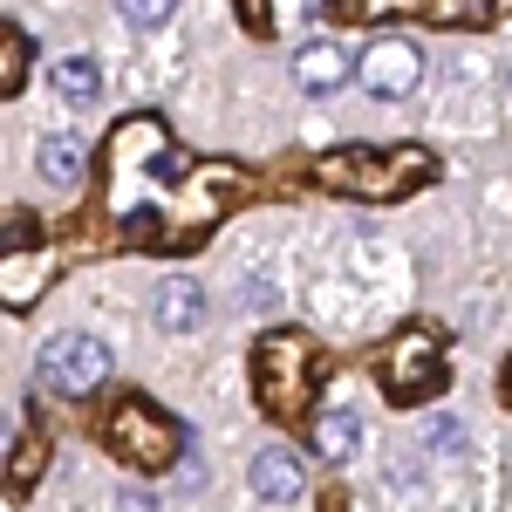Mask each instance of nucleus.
I'll use <instances>...</instances> for the list:
<instances>
[{
    "mask_svg": "<svg viewBox=\"0 0 512 512\" xmlns=\"http://www.w3.org/2000/svg\"><path fill=\"white\" fill-rule=\"evenodd\" d=\"M246 192V171L226 158L178 151L164 117H123L103 144V212L123 233V246L185 253L212 233Z\"/></svg>",
    "mask_w": 512,
    "mask_h": 512,
    "instance_id": "1",
    "label": "nucleus"
},
{
    "mask_svg": "<svg viewBox=\"0 0 512 512\" xmlns=\"http://www.w3.org/2000/svg\"><path fill=\"white\" fill-rule=\"evenodd\" d=\"M437 178V158L424 144H349V151H328L315 164V185H335V192L349 198H403L417 192V185H431Z\"/></svg>",
    "mask_w": 512,
    "mask_h": 512,
    "instance_id": "2",
    "label": "nucleus"
},
{
    "mask_svg": "<svg viewBox=\"0 0 512 512\" xmlns=\"http://www.w3.org/2000/svg\"><path fill=\"white\" fill-rule=\"evenodd\" d=\"M315 383H321V349L301 335V328H274V335L253 349V390H260V410H274L280 424H301V417H308Z\"/></svg>",
    "mask_w": 512,
    "mask_h": 512,
    "instance_id": "3",
    "label": "nucleus"
},
{
    "mask_svg": "<svg viewBox=\"0 0 512 512\" xmlns=\"http://www.w3.org/2000/svg\"><path fill=\"white\" fill-rule=\"evenodd\" d=\"M96 437H103V451L123 458L130 472H171V465L185 458V431L164 417L151 396H123V403H110L103 424H96Z\"/></svg>",
    "mask_w": 512,
    "mask_h": 512,
    "instance_id": "4",
    "label": "nucleus"
},
{
    "mask_svg": "<svg viewBox=\"0 0 512 512\" xmlns=\"http://www.w3.org/2000/svg\"><path fill=\"white\" fill-rule=\"evenodd\" d=\"M55 274H62V253L41 239L35 219L28 212H0V308L28 315Z\"/></svg>",
    "mask_w": 512,
    "mask_h": 512,
    "instance_id": "5",
    "label": "nucleus"
},
{
    "mask_svg": "<svg viewBox=\"0 0 512 512\" xmlns=\"http://www.w3.org/2000/svg\"><path fill=\"white\" fill-rule=\"evenodd\" d=\"M376 383L390 403H424V396L444 383V355H437V335L424 328H403L390 349L376 355Z\"/></svg>",
    "mask_w": 512,
    "mask_h": 512,
    "instance_id": "6",
    "label": "nucleus"
},
{
    "mask_svg": "<svg viewBox=\"0 0 512 512\" xmlns=\"http://www.w3.org/2000/svg\"><path fill=\"white\" fill-rule=\"evenodd\" d=\"M110 376V342L103 335H82V328H62L41 342V383L55 396H89Z\"/></svg>",
    "mask_w": 512,
    "mask_h": 512,
    "instance_id": "7",
    "label": "nucleus"
},
{
    "mask_svg": "<svg viewBox=\"0 0 512 512\" xmlns=\"http://www.w3.org/2000/svg\"><path fill=\"white\" fill-rule=\"evenodd\" d=\"M417 76H424V55H417V41H403V35H383L362 55V89L383 96V103H403L417 89Z\"/></svg>",
    "mask_w": 512,
    "mask_h": 512,
    "instance_id": "8",
    "label": "nucleus"
},
{
    "mask_svg": "<svg viewBox=\"0 0 512 512\" xmlns=\"http://www.w3.org/2000/svg\"><path fill=\"white\" fill-rule=\"evenodd\" d=\"M349 48H342V41H301V48H294V82H301V89H308V96H335V89H342V82H349Z\"/></svg>",
    "mask_w": 512,
    "mask_h": 512,
    "instance_id": "9",
    "label": "nucleus"
},
{
    "mask_svg": "<svg viewBox=\"0 0 512 512\" xmlns=\"http://www.w3.org/2000/svg\"><path fill=\"white\" fill-rule=\"evenodd\" d=\"M246 485H253L267 506H287V499H301V492H308V472H301V458H294V451L267 444V451L246 465Z\"/></svg>",
    "mask_w": 512,
    "mask_h": 512,
    "instance_id": "10",
    "label": "nucleus"
},
{
    "mask_svg": "<svg viewBox=\"0 0 512 512\" xmlns=\"http://www.w3.org/2000/svg\"><path fill=\"white\" fill-rule=\"evenodd\" d=\"M151 315H158V328H171V335H192L198 321H205V287H198V280H185V274L158 280Z\"/></svg>",
    "mask_w": 512,
    "mask_h": 512,
    "instance_id": "11",
    "label": "nucleus"
},
{
    "mask_svg": "<svg viewBox=\"0 0 512 512\" xmlns=\"http://www.w3.org/2000/svg\"><path fill=\"white\" fill-rule=\"evenodd\" d=\"M315 451L328 465H349L355 451H362V424H355V410H328L315 417Z\"/></svg>",
    "mask_w": 512,
    "mask_h": 512,
    "instance_id": "12",
    "label": "nucleus"
},
{
    "mask_svg": "<svg viewBox=\"0 0 512 512\" xmlns=\"http://www.w3.org/2000/svg\"><path fill=\"white\" fill-rule=\"evenodd\" d=\"M48 82H55L62 103H96V96H103V69H96L89 55H62V62L48 69Z\"/></svg>",
    "mask_w": 512,
    "mask_h": 512,
    "instance_id": "13",
    "label": "nucleus"
},
{
    "mask_svg": "<svg viewBox=\"0 0 512 512\" xmlns=\"http://www.w3.org/2000/svg\"><path fill=\"white\" fill-rule=\"evenodd\" d=\"M35 164H41L48 185H76V178H82V144L69 137V130H48L41 151H35Z\"/></svg>",
    "mask_w": 512,
    "mask_h": 512,
    "instance_id": "14",
    "label": "nucleus"
},
{
    "mask_svg": "<svg viewBox=\"0 0 512 512\" xmlns=\"http://www.w3.org/2000/svg\"><path fill=\"white\" fill-rule=\"evenodd\" d=\"M417 14L437 28H492L499 0H417Z\"/></svg>",
    "mask_w": 512,
    "mask_h": 512,
    "instance_id": "15",
    "label": "nucleus"
},
{
    "mask_svg": "<svg viewBox=\"0 0 512 512\" xmlns=\"http://www.w3.org/2000/svg\"><path fill=\"white\" fill-rule=\"evenodd\" d=\"M21 76H28V35L14 21H0V103L21 89Z\"/></svg>",
    "mask_w": 512,
    "mask_h": 512,
    "instance_id": "16",
    "label": "nucleus"
},
{
    "mask_svg": "<svg viewBox=\"0 0 512 512\" xmlns=\"http://www.w3.org/2000/svg\"><path fill=\"white\" fill-rule=\"evenodd\" d=\"M233 14H239V28H246V35H274V14H267V0H233Z\"/></svg>",
    "mask_w": 512,
    "mask_h": 512,
    "instance_id": "17",
    "label": "nucleus"
},
{
    "mask_svg": "<svg viewBox=\"0 0 512 512\" xmlns=\"http://www.w3.org/2000/svg\"><path fill=\"white\" fill-rule=\"evenodd\" d=\"M117 7H123L130 28H158L164 14H171V0H117Z\"/></svg>",
    "mask_w": 512,
    "mask_h": 512,
    "instance_id": "18",
    "label": "nucleus"
},
{
    "mask_svg": "<svg viewBox=\"0 0 512 512\" xmlns=\"http://www.w3.org/2000/svg\"><path fill=\"white\" fill-rule=\"evenodd\" d=\"M424 444H431V451H458V444H465V431H458L451 417H431V424H424Z\"/></svg>",
    "mask_w": 512,
    "mask_h": 512,
    "instance_id": "19",
    "label": "nucleus"
},
{
    "mask_svg": "<svg viewBox=\"0 0 512 512\" xmlns=\"http://www.w3.org/2000/svg\"><path fill=\"white\" fill-rule=\"evenodd\" d=\"M35 472H41V444H21V451H14V492H28Z\"/></svg>",
    "mask_w": 512,
    "mask_h": 512,
    "instance_id": "20",
    "label": "nucleus"
},
{
    "mask_svg": "<svg viewBox=\"0 0 512 512\" xmlns=\"http://www.w3.org/2000/svg\"><path fill=\"white\" fill-rule=\"evenodd\" d=\"M239 301H246V308H274V287H267V280H246V294H239Z\"/></svg>",
    "mask_w": 512,
    "mask_h": 512,
    "instance_id": "21",
    "label": "nucleus"
},
{
    "mask_svg": "<svg viewBox=\"0 0 512 512\" xmlns=\"http://www.w3.org/2000/svg\"><path fill=\"white\" fill-rule=\"evenodd\" d=\"M0 451H7V417H0Z\"/></svg>",
    "mask_w": 512,
    "mask_h": 512,
    "instance_id": "22",
    "label": "nucleus"
}]
</instances>
